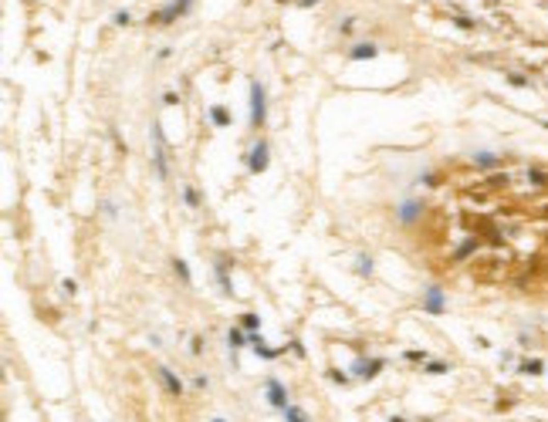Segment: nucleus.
I'll return each instance as SVG.
<instances>
[{"mask_svg":"<svg viewBox=\"0 0 548 422\" xmlns=\"http://www.w3.org/2000/svg\"><path fill=\"white\" fill-rule=\"evenodd\" d=\"M426 311H433V314H440V311H444V294L436 291V287H430V291H426Z\"/></svg>","mask_w":548,"mask_h":422,"instance_id":"obj_6","label":"nucleus"},{"mask_svg":"<svg viewBox=\"0 0 548 422\" xmlns=\"http://www.w3.org/2000/svg\"><path fill=\"white\" fill-rule=\"evenodd\" d=\"M227 338H230V345H240V341H244V335H240V331H234V328H230Z\"/></svg>","mask_w":548,"mask_h":422,"instance_id":"obj_17","label":"nucleus"},{"mask_svg":"<svg viewBox=\"0 0 548 422\" xmlns=\"http://www.w3.org/2000/svg\"><path fill=\"white\" fill-rule=\"evenodd\" d=\"M372 270V260H366V257H359V274H369Z\"/></svg>","mask_w":548,"mask_h":422,"instance_id":"obj_16","label":"nucleus"},{"mask_svg":"<svg viewBox=\"0 0 548 422\" xmlns=\"http://www.w3.org/2000/svg\"><path fill=\"white\" fill-rule=\"evenodd\" d=\"M213 422H227V419H213Z\"/></svg>","mask_w":548,"mask_h":422,"instance_id":"obj_20","label":"nucleus"},{"mask_svg":"<svg viewBox=\"0 0 548 422\" xmlns=\"http://www.w3.org/2000/svg\"><path fill=\"white\" fill-rule=\"evenodd\" d=\"M159 378H162V382H166V388H170L173 395H180V392H183V382H180V378H176V375H173L170 368H159Z\"/></svg>","mask_w":548,"mask_h":422,"instance_id":"obj_7","label":"nucleus"},{"mask_svg":"<svg viewBox=\"0 0 548 422\" xmlns=\"http://www.w3.org/2000/svg\"><path fill=\"white\" fill-rule=\"evenodd\" d=\"M210 115H213V122H217V125H227V122H230V115L224 112V108H213Z\"/></svg>","mask_w":548,"mask_h":422,"instance_id":"obj_13","label":"nucleus"},{"mask_svg":"<svg viewBox=\"0 0 548 422\" xmlns=\"http://www.w3.org/2000/svg\"><path fill=\"white\" fill-rule=\"evenodd\" d=\"M251 122L254 125H261L264 122V88L261 84H251Z\"/></svg>","mask_w":548,"mask_h":422,"instance_id":"obj_1","label":"nucleus"},{"mask_svg":"<svg viewBox=\"0 0 548 422\" xmlns=\"http://www.w3.org/2000/svg\"><path fill=\"white\" fill-rule=\"evenodd\" d=\"M152 142H156V169H159V176H166L170 169H166V149H162L159 132H152Z\"/></svg>","mask_w":548,"mask_h":422,"instance_id":"obj_5","label":"nucleus"},{"mask_svg":"<svg viewBox=\"0 0 548 422\" xmlns=\"http://www.w3.org/2000/svg\"><path fill=\"white\" fill-rule=\"evenodd\" d=\"M173 270L180 274L183 281H189V267H186V263H183V260H173Z\"/></svg>","mask_w":548,"mask_h":422,"instance_id":"obj_14","label":"nucleus"},{"mask_svg":"<svg viewBox=\"0 0 548 422\" xmlns=\"http://www.w3.org/2000/svg\"><path fill=\"white\" fill-rule=\"evenodd\" d=\"M372 54H376V47H372V44H359L355 51H352V57H355V61H366V57H372Z\"/></svg>","mask_w":548,"mask_h":422,"instance_id":"obj_10","label":"nucleus"},{"mask_svg":"<svg viewBox=\"0 0 548 422\" xmlns=\"http://www.w3.org/2000/svg\"><path fill=\"white\" fill-rule=\"evenodd\" d=\"M247 169H251V172H264V169H267V145H264V142H257V145H254Z\"/></svg>","mask_w":548,"mask_h":422,"instance_id":"obj_2","label":"nucleus"},{"mask_svg":"<svg viewBox=\"0 0 548 422\" xmlns=\"http://www.w3.org/2000/svg\"><path fill=\"white\" fill-rule=\"evenodd\" d=\"M240 324H244V328L251 331V335H254V331L261 328V321H257V314H244V318H240Z\"/></svg>","mask_w":548,"mask_h":422,"instance_id":"obj_11","label":"nucleus"},{"mask_svg":"<svg viewBox=\"0 0 548 422\" xmlns=\"http://www.w3.org/2000/svg\"><path fill=\"white\" fill-rule=\"evenodd\" d=\"M379 368H382V361H366V358H359V361L352 365V372H355V375H366V378H372V375L379 372Z\"/></svg>","mask_w":548,"mask_h":422,"instance_id":"obj_4","label":"nucleus"},{"mask_svg":"<svg viewBox=\"0 0 548 422\" xmlns=\"http://www.w3.org/2000/svg\"><path fill=\"white\" fill-rule=\"evenodd\" d=\"M284 419H288V422H308V419H305L302 412H298V409H291V405L284 409Z\"/></svg>","mask_w":548,"mask_h":422,"instance_id":"obj_12","label":"nucleus"},{"mask_svg":"<svg viewBox=\"0 0 548 422\" xmlns=\"http://www.w3.org/2000/svg\"><path fill=\"white\" fill-rule=\"evenodd\" d=\"M420 209H423L420 203H406V206L399 209V220H403V223H413L416 216H420Z\"/></svg>","mask_w":548,"mask_h":422,"instance_id":"obj_8","label":"nucleus"},{"mask_svg":"<svg viewBox=\"0 0 548 422\" xmlns=\"http://www.w3.org/2000/svg\"><path fill=\"white\" fill-rule=\"evenodd\" d=\"M129 14H125V10H115V24H119V27H129Z\"/></svg>","mask_w":548,"mask_h":422,"instance_id":"obj_15","label":"nucleus"},{"mask_svg":"<svg viewBox=\"0 0 548 422\" xmlns=\"http://www.w3.org/2000/svg\"><path fill=\"white\" fill-rule=\"evenodd\" d=\"M186 203H189V206H197V203H200V196L193 193V189H186Z\"/></svg>","mask_w":548,"mask_h":422,"instance_id":"obj_18","label":"nucleus"},{"mask_svg":"<svg viewBox=\"0 0 548 422\" xmlns=\"http://www.w3.org/2000/svg\"><path fill=\"white\" fill-rule=\"evenodd\" d=\"M254 355H261V358H278V351H274L271 345H264L261 338H254Z\"/></svg>","mask_w":548,"mask_h":422,"instance_id":"obj_9","label":"nucleus"},{"mask_svg":"<svg viewBox=\"0 0 548 422\" xmlns=\"http://www.w3.org/2000/svg\"><path fill=\"white\" fill-rule=\"evenodd\" d=\"M267 399H271V405L274 409H288V399H284V388H281V382H278V378H271V382H267Z\"/></svg>","mask_w":548,"mask_h":422,"instance_id":"obj_3","label":"nucleus"},{"mask_svg":"<svg viewBox=\"0 0 548 422\" xmlns=\"http://www.w3.org/2000/svg\"><path fill=\"white\" fill-rule=\"evenodd\" d=\"M393 422H406V419H393Z\"/></svg>","mask_w":548,"mask_h":422,"instance_id":"obj_19","label":"nucleus"}]
</instances>
